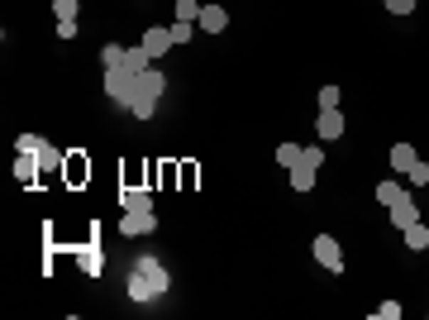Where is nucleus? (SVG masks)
Segmentation results:
<instances>
[{
    "instance_id": "f257e3e1",
    "label": "nucleus",
    "mask_w": 429,
    "mask_h": 320,
    "mask_svg": "<svg viewBox=\"0 0 429 320\" xmlns=\"http://www.w3.org/2000/svg\"><path fill=\"white\" fill-rule=\"evenodd\" d=\"M172 287V277H167V268H162L158 258H139L134 263V272H129V301H158L162 291Z\"/></svg>"
},
{
    "instance_id": "f03ea898",
    "label": "nucleus",
    "mask_w": 429,
    "mask_h": 320,
    "mask_svg": "<svg viewBox=\"0 0 429 320\" xmlns=\"http://www.w3.org/2000/svg\"><path fill=\"white\" fill-rule=\"evenodd\" d=\"M105 96H110L120 110H129L134 96H139V77H134L129 67H105Z\"/></svg>"
},
{
    "instance_id": "7ed1b4c3",
    "label": "nucleus",
    "mask_w": 429,
    "mask_h": 320,
    "mask_svg": "<svg viewBox=\"0 0 429 320\" xmlns=\"http://www.w3.org/2000/svg\"><path fill=\"white\" fill-rule=\"evenodd\" d=\"M310 254H315V263H319L324 272H334V277L344 272V249H339V239H334V234H315Z\"/></svg>"
},
{
    "instance_id": "20e7f679",
    "label": "nucleus",
    "mask_w": 429,
    "mask_h": 320,
    "mask_svg": "<svg viewBox=\"0 0 429 320\" xmlns=\"http://www.w3.org/2000/svg\"><path fill=\"white\" fill-rule=\"evenodd\" d=\"M158 220H153V210H125V220H120V234L125 239H139V234H153Z\"/></svg>"
},
{
    "instance_id": "39448f33",
    "label": "nucleus",
    "mask_w": 429,
    "mask_h": 320,
    "mask_svg": "<svg viewBox=\"0 0 429 320\" xmlns=\"http://www.w3.org/2000/svg\"><path fill=\"white\" fill-rule=\"evenodd\" d=\"M196 29L224 33V29H229V10H224V5H201V19H196Z\"/></svg>"
},
{
    "instance_id": "423d86ee",
    "label": "nucleus",
    "mask_w": 429,
    "mask_h": 320,
    "mask_svg": "<svg viewBox=\"0 0 429 320\" xmlns=\"http://www.w3.org/2000/svg\"><path fill=\"white\" fill-rule=\"evenodd\" d=\"M386 210H391V224H396V229H411V224L420 220V206H415V201H411V192L401 196V201H391V206H386Z\"/></svg>"
},
{
    "instance_id": "0eeeda50",
    "label": "nucleus",
    "mask_w": 429,
    "mask_h": 320,
    "mask_svg": "<svg viewBox=\"0 0 429 320\" xmlns=\"http://www.w3.org/2000/svg\"><path fill=\"white\" fill-rule=\"evenodd\" d=\"M139 43H143V48H148V58H153V63H158L162 53L172 48V33L162 29V24H153V29H143V38H139Z\"/></svg>"
},
{
    "instance_id": "6e6552de",
    "label": "nucleus",
    "mask_w": 429,
    "mask_h": 320,
    "mask_svg": "<svg viewBox=\"0 0 429 320\" xmlns=\"http://www.w3.org/2000/svg\"><path fill=\"white\" fill-rule=\"evenodd\" d=\"M38 177H43V167H38V153H19V158H15V182H19V187H33Z\"/></svg>"
},
{
    "instance_id": "1a4fd4ad",
    "label": "nucleus",
    "mask_w": 429,
    "mask_h": 320,
    "mask_svg": "<svg viewBox=\"0 0 429 320\" xmlns=\"http://www.w3.org/2000/svg\"><path fill=\"white\" fill-rule=\"evenodd\" d=\"M162 91H167V77H162L158 67L139 72V96H153V100H162Z\"/></svg>"
},
{
    "instance_id": "9d476101",
    "label": "nucleus",
    "mask_w": 429,
    "mask_h": 320,
    "mask_svg": "<svg viewBox=\"0 0 429 320\" xmlns=\"http://www.w3.org/2000/svg\"><path fill=\"white\" fill-rule=\"evenodd\" d=\"M315 129H319V139H339V134H344V115L339 110H319Z\"/></svg>"
},
{
    "instance_id": "9b49d317",
    "label": "nucleus",
    "mask_w": 429,
    "mask_h": 320,
    "mask_svg": "<svg viewBox=\"0 0 429 320\" xmlns=\"http://www.w3.org/2000/svg\"><path fill=\"white\" fill-rule=\"evenodd\" d=\"M415 158H420V153H415V144H406V139H401V144H391V167H396V172H411Z\"/></svg>"
},
{
    "instance_id": "f8f14e48",
    "label": "nucleus",
    "mask_w": 429,
    "mask_h": 320,
    "mask_svg": "<svg viewBox=\"0 0 429 320\" xmlns=\"http://www.w3.org/2000/svg\"><path fill=\"white\" fill-rule=\"evenodd\" d=\"M315 172L319 167H310V162H296V167H291V192H310V187H315Z\"/></svg>"
},
{
    "instance_id": "ddd939ff",
    "label": "nucleus",
    "mask_w": 429,
    "mask_h": 320,
    "mask_svg": "<svg viewBox=\"0 0 429 320\" xmlns=\"http://www.w3.org/2000/svg\"><path fill=\"white\" fill-rule=\"evenodd\" d=\"M406 249H411V254H425L429 249V224L425 220H415L411 229H406Z\"/></svg>"
},
{
    "instance_id": "4468645a",
    "label": "nucleus",
    "mask_w": 429,
    "mask_h": 320,
    "mask_svg": "<svg viewBox=\"0 0 429 320\" xmlns=\"http://www.w3.org/2000/svg\"><path fill=\"white\" fill-rule=\"evenodd\" d=\"M125 67L139 77V72H148V67H153V58H148V48H143V43H134V48H125Z\"/></svg>"
},
{
    "instance_id": "2eb2a0df",
    "label": "nucleus",
    "mask_w": 429,
    "mask_h": 320,
    "mask_svg": "<svg viewBox=\"0 0 429 320\" xmlns=\"http://www.w3.org/2000/svg\"><path fill=\"white\" fill-rule=\"evenodd\" d=\"M100 263H105V258H100V244L91 239L86 249H81V268H86V277H100V272H105Z\"/></svg>"
},
{
    "instance_id": "dca6fc26",
    "label": "nucleus",
    "mask_w": 429,
    "mask_h": 320,
    "mask_svg": "<svg viewBox=\"0 0 429 320\" xmlns=\"http://www.w3.org/2000/svg\"><path fill=\"white\" fill-rule=\"evenodd\" d=\"M63 158H67V153H58L53 144L38 148V167H43V182H48V172H58V167H63Z\"/></svg>"
},
{
    "instance_id": "f3484780",
    "label": "nucleus",
    "mask_w": 429,
    "mask_h": 320,
    "mask_svg": "<svg viewBox=\"0 0 429 320\" xmlns=\"http://www.w3.org/2000/svg\"><path fill=\"white\" fill-rule=\"evenodd\" d=\"M120 210H153L148 192H120Z\"/></svg>"
},
{
    "instance_id": "a211bd4d",
    "label": "nucleus",
    "mask_w": 429,
    "mask_h": 320,
    "mask_svg": "<svg viewBox=\"0 0 429 320\" xmlns=\"http://www.w3.org/2000/svg\"><path fill=\"white\" fill-rule=\"evenodd\" d=\"M401 196H406V187H401L396 177H386V182H377V201H381V206H391V201H401Z\"/></svg>"
},
{
    "instance_id": "6ab92c4d",
    "label": "nucleus",
    "mask_w": 429,
    "mask_h": 320,
    "mask_svg": "<svg viewBox=\"0 0 429 320\" xmlns=\"http://www.w3.org/2000/svg\"><path fill=\"white\" fill-rule=\"evenodd\" d=\"M167 33H172V43H191V38H196V24H191V19H172Z\"/></svg>"
},
{
    "instance_id": "aec40b11",
    "label": "nucleus",
    "mask_w": 429,
    "mask_h": 320,
    "mask_svg": "<svg viewBox=\"0 0 429 320\" xmlns=\"http://www.w3.org/2000/svg\"><path fill=\"white\" fill-rule=\"evenodd\" d=\"M153 110H158V100H153V96H134V105H129L134 120H153Z\"/></svg>"
},
{
    "instance_id": "412c9836",
    "label": "nucleus",
    "mask_w": 429,
    "mask_h": 320,
    "mask_svg": "<svg viewBox=\"0 0 429 320\" xmlns=\"http://www.w3.org/2000/svg\"><path fill=\"white\" fill-rule=\"evenodd\" d=\"M277 162H282L286 172H291V167L301 162V144H277Z\"/></svg>"
},
{
    "instance_id": "4be33fe9",
    "label": "nucleus",
    "mask_w": 429,
    "mask_h": 320,
    "mask_svg": "<svg viewBox=\"0 0 429 320\" xmlns=\"http://www.w3.org/2000/svg\"><path fill=\"white\" fill-rule=\"evenodd\" d=\"M100 67H125V48L120 43H105L100 48Z\"/></svg>"
},
{
    "instance_id": "5701e85b",
    "label": "nucleus",
    "mask_w": 429,
    "mask_h": 320,
    "mask_svg": "<svg viewBox=\"0 0 429 320\" xmlns=\"http://www.w3.org/2000/svg\"><path fill=\"white\" fill-rule=\"evenodd\" d=\"M43 144H48V139H38V134H19V139H15V153H38Z\"/></svg>"
},
{
    "instance_id": "b1692460",
    "label": "nucleus",
    "mask_w": 429,
    "mask_h": 320,
    "mask_svg": "<svg viewBox=\"0 0 429 320\" xmlns=\"http://www.w3.org/2000/svg\"><path fill=\"white\" fill-rule=\"evenodd\" d=\"M176 19H191L196 24L201 19V0H176Z\"/></svg>"
},
{
    "instance_id": "393cba45",
    "label": "nucleus",
    "mask_w": 429,
    "mask_h": 320,
    "mask_svg": "<svg viewBox=\"0 0 429 320\" xmlns=\"http://www.w3.org/2000/svg\"><path fill=\"white\" fill-rule=\"evenodd\" d=\"M86 177H91V162H81V158L67 162V182H86Z\"/></svg>"
},
{
    "instance_id": "a878e982",
    "label": "nucleus",
    "mask_w": 429,
    "mask_h": 320,
    "mask_svg": "<svg viewBox=\"0 0 429 320\" xmlns=\"http://www.w3.org/2000/svg\"><path fill=\"white\" fill-rule=\"evenodd\" d=\"M406 177H411L415 187H429V162H425V158H415V167H411Z\"/></svg>"
},
{
    "instance_id": "bb28decb",
    "label": "nucleus",
    "mask_w": 429,
    "mask_h": 320,
    "mask_svg": "<svg viewBox=\"0 0 429 320\" xmlns=\"http://www.w3.org/2000/svg\"><path fill=\"white\" fill-rule=\"evenodd\" d=\"M319 110H339V86H319Z\"/></svg>"
},
{
    "instance_id": "cd10ccee",
    "label": "nucleus",
    "mask_w": 429,
    "mask_h": 320,
    "mask_svg": "<svg viewBox=\"0 0 429 320\" xmlns=\"http://www.w3.org/2000/svg\"><path fill=\"white\" fill-rule=\"evenodd\" d=\"M53 10H58V19H77L81 0H53Z\"/></svg>"
},
{
    "instance_id": "c85d7f7f",
    "label": "nucleus",
    "mask_w": 429,
    "mask_h": 320,
    "mask_svg": "<svg viewBox=\"0 0 429 320\" xmlns=\"http://www.w3.org/2000/svg\"><path fill=\"white\" fill-rule=\"evenodd\" d=\"M372 316H377V320H401V301H381Z\"/></svg>"
},
{
    "instance_id": "c756f323",
    "label": "nucleus",
    "mask_w": 429,
    "mask_h": 320,
    "mask_svg": "<svg viewBox=\"0 0 429 320\" xmlns=\"http://www.w3.org/2000/svg\"><path fill=\"white\" fill-rule=\"evenodd\" d=\"M301 158L310 162V167H324V148H319V144L315 148H301Z\"/></svg>"
},
{
    "instance_id": "7c9ffc66",
    "label": "nucleus",
    "mask_w": 429,
    "mask_h": 320,
    "mask_svg": "<svg viewBox=\"0 0 429 320\" xmlns=\"http://www.w3.org/2000/svg\"><path fill=\"white\" fill-rule=\"evenodd\" d=\"M386 10H391V15H411L415 0H386Z\"/></svg>"
},
{
    "instance_id": "2f4dec72",
    "label": "nucleus",
    "mask_w": 429,
    "mask_h": 320,
    "mask_svg": "<svg viewBox=\"0 0 429 320\" xmlns=\"http://www.w3.org/2000/svg\"><path fill=\"white\" fill-rule=\"evenodd\" d=\"M58 38H77V19H58Z\"/></svg>"
}]
</instances>
